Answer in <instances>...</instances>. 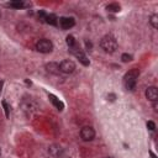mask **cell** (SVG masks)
Listing matches in <instances>:
<instances>
[{
  "label": "cell",
  "instance_id": "obj_1",
  "mask_svg": "<svg viewBox=\"0 0 158 158\" xmlns=\"http://www.w3.org/2000/svg\"><path fill=\"white\" fill-rule=\"evenodd\" d=\"M100 47L104 52L106 53H114L117 49V41L114 36L111 35H106L101 38L100 41Z\"/></svg>",
  "mask_w": 158,
  "mask_h": 158
},
{
  "label": "cell",
  "instance_id": "obj_2",
  "mask_svg": "<svg viewBox=\"0 0 158 158\" xmlns=\"http://www.w3.org/2000/svg\"><path fill=\"white\" fill-rule=\"evenodd\" d=\"M139 75V70L137 68H132L130 72L126 73L125 78H123V83L127 90H133L136 84H137V79Z\"/></svg>",
  "mask_w": 158,
  "mask_h": 158
},
{
  "label": "cell",
  "instance_id": "obj_3",
  "mask_svg": "<svg viewBox=\"0 0 158 158\" xmlns=\"http://www.w3.org/2000/svg\"><path fill=\"white\" fill-rule=\"evenodd\" d=\"M36 49L38 52H41V53H49L53 49V43L49 40H47V38H42V40L37 41Z\"/></svg>",
  "mask_w": 158,
  "mask_h": 158
},
{
  "label": "cell",
  "instance_id": "obj_4",
  "mask_svg": "<svg viewBox=\"0 0 158 158\" xmlns=\"http://www.w3.org/2000/svg\"><path fill=\"white\" fill-rule=\"evenodd\" d=\"M80 137H81V139L85 141V142L93 141V139L95 138V131H94V128L90 127V126H84V127H81V130H80Z\"/></svg>",
  "mask_w": 158,
  "mask_h": 158
},
{
  "label": "cell",
  "instance_id": "obj_5",
  "mask_svg": "<svg viewBox=\"0 0 158 158\" xmlns=\"http://www.w3.org/2000/svg\"><path fill=\"white\" fill-rule=\"evenodd\" d=\"M74 69H75V63L73 60L65 59V60H62L59 63V70L64 74H70L74 72Z\"/></svg>",
  "mask_w": 158,
  "mask_h": 158
},
{
  "label": "cell",
  "instance_id": "obj_6",
  "mask_svg": "<svg viewBox=\"0 0 158 158\" xmlns=\"http://www.w3.org/2000/svg\"><path fill=\"white\" fill-rule=\"evenodd\" d=\"M58 25L63 30H69V28H72L75 25V21H74L73 17H65V16H63V17H59L58 19Z\"/></svg>",
  "mask_w": 158,
  "mask_h": 158
},
{
  "label": "cell",
  "instance_id": "obj_7",
  "mask_svg": "<svg viewBox=\"0 0 158 158\" xmlns=\"http://www.w3.org/2000/svg\"><path fill=\"white\" fill-rule=\"evenodd\" d=\"M146 98L152 101V102H156L158 100V90L156 86H148L146 89Z\"/></svg>",
  "mask_w": 158,
  "mask_h": 158
},
{
  "label": "cell",
  "instance_id": "obj_8",
  "mask_svg": "<svg viewBox=\"0 0 158 158\" xmlns=\"http://www.w3.org/2000/svg\"><path fill=\"white\" fill-rule=\"evenodd\" d=\"M46 69L47 72H49L51 74H59V64L58 63H54V62H51V63H47L46 64Z\"/></svg>",
  "mask_w": 158,
  "mask_h": 158
},
{
  "label": "cell",
  "instance_id": "obj_9",
  "mask_svg": "<svg viewBox=\"0 0 158 158\" xmlns=\"http://www.w3.org/2000/svg\"><path fill=\"white\" fill-rule=\"evenodd\" d=\"M44 22H47V23H49V25H52V26H57V25H58V17H57L54 14H49V15L46 16Z\"/></svg>",
  "mask_w": 158,
  "mask_h": 158
},
{
  "label": "cell",
  "instance_id": "obj_10",
  "mask_svg": "<svg viewBox=\"0 0 158 158\" xmlns=\"http://www.w3.org/2000/svg\"><path fill=\"white\" fill-rule=\"evenodd\" d=\"M7 6L14 7V9H22V7L27 6V4H25L23 1H12V2H9Z\"/></svg>",
  "mask_w": 158,
  "mask_h": 158
},
{
  "label": "cell",
  "instance_id": "obj_11",
  "mask_svg": "<svg viewBox=\"0 0 158 158\" xmlns=\"http://www.w3.org/2000/svg\"><path fill=\"white\" fill-rule=\"evenodd\" d=\"M49 99H51V101L54 104V106H56L58 110H62V109H63V102H62V101H59L54 95H52V94H51V95H49Z\"/></svg>",
  "mask_w": 158,
  "mask_h": 158
},
{
  "label": "cell",
  "instance_id": "obj_12",
  "mask_svg": "<svg viewBox=\"0 0 158 158\" xmlns=\"http://www.w3.org/2000/svg\"><path fill=\"white\" fill-rule=\"evenodd\" d=\"M67 44H68L69 49H70V48H73L74 46H77V44H78V43H77V41H75V38H74V36H72V35L67 36Z\"/></svg>",
  "mask_w": 158,
  "mask_h": 158
},
{
  "label": "cell",
  "instance_id": "obj_13",
  "mask_svg": "<svg viewBox=\"0 0 158 158\" xmlns=\"http://www.w3.org/2000/svg\"><path fill=\"white\" fill-rule=\"evenodd\" d=\"M106 9H107V11H110V12H118L121 7H120L118 4H109V5L106 6Z\"/></svg>",
  "mask_w": 158,
  "mask_h": 158
},
{
  "label": "cell",
  "instance_id": "obj_14",
  "mask_svg": "<svg viewBox=\"0 0 158 158\" xmlns=\"http://www.w3.org/2000/svg\"><path fill=\"white\" fill-rule=\"evenodd\" d=\"M149 23H151V26H152L153 28H157V27H158V15L153 14V15L151 16V19H149Z\"/></svg>",
  "mask_w": 158,
  "mask_h": 158
},
{
  "label": "cell",
  "instance_id": "obj_15",
  "mask_svg": "<svg viewBox=\"0 0 158 158\" xmlns=\"http://www.w3.org/2000/svg\"><path fill=\"white\" fill-rule=\"evenodd\" d=\"M56 157H57V158H72L70 154H69L67 151H63V149H60Z\"/></svg>",
  "mask_w": 158,
  "mask_h": 158
},
{
  "label": "cell",
  "instance_id": "obj_16",
  "mask_svg": "<svg viewBox=\"0 0 158 158\" xmlns=\"http://www.w3.org/2000/svg\"><path fill=\"white\" fill-rule=\"evenodd\" d=\"M60 151V147H58V146H51V148H49V153L52 154V156H57L58 154V152Z\"/></svg>",
  "mask_w": 158,
  "mask_h": 158
},
{
  "label": "cell",
  "instance_id": "obj_17",
  "mask_svg": "<svg viewBox=\"0 0 158 158\" xmlns=\"http://www.w3.org/2000/svg\"><path fill=\"white\" fill-rule=\"evenodd\" d=\"M121 59H122V62L127 63V62H131V60H132V56H131V54H127V53H123V54L121 56Z\"/></svg>",
  "mask_w": 158,
  "mask_h": 158
},
{
  "label": "cell",
  "instance_id": "obj_18",
  "mask_svg": "<svg viewBox=\"0 0 158 158\" xmlns=\"http://www.w3.org/2000/svg\"><path fill=\"white\" fill-rule=\"evenodd\" d=\"M147 127H148L151 131H154V130H156V123H154L153 121H148V122H147Z\"/></svg>",
  "mask_w": 158,
  "mask_h": 158
},
{
  "label": "cell",
  "instance_id": "obj_19",
  "mask_svg": "<svg viewBox=\"0 0 158 158\" xmlns=\"http://www.w3.org/2000/svg\"><path fill=\"white\" fill-rule=\"evenodd\" d=\"M2 106L5 107V115H6V117H9V115H10V112H9V106H7V104H6L5 101H2Z\"/></svg>",
  "mask_w": 158,
  "mask_h": 158
},
{
  "label": "cell",
  "instance_id": "obj_20",
  "mask_svg": "<svg viewBox=\"0 0 158 158\" xmlns=\"http://www.w3.org/2000/svg\"><path fill=\"white\" fill-rule=\"evenodd\" d=\"M115 98H116V96H115V94H110V95H107V99H109L110 101H114V100H115Z\"/></svg>",
  "mask_w": 158,
  "mask_h": 158
},
{
  "label": "cell",
  "instance_id": "obj_21",
  "mask_svg": "<svg viewBox=\"0 0 158 158\" xmlns=\"http://www.w3.org/2000/svg\"><path fill=\"white\" fill-rule=\"evenodd\" d=\"M2 84H4V81H0V93H1V88H2Z\"/></svg>",
  "mask_w": 158,
  "mask_h": 158
},
{
  "label": "cell",
  "instance_id": "obj_22",
  "mask_svg": "<svg viewBox=\"0 0 158 158\" xmlns=\"http://www.w3.org/2000/svg\"><path fill=\"white\" fill-rule=\"evenodd\" d=\"M152 158H156V157H154V154H153V153H152Z\"/></svg>",
  "mask_w": 158,
  "mask_h": 158
},
{
  "label": "cell",
  "instance_id": "obj_23",
  "mask_svg": "<svg viewBox=\"0 0 158 158\" xmlns=\"http://www.w3.org/2000/svg\"><path fill=\"white\" fill-rule=\"evenodd\" d=\"M0 154H1V149H0Z\"/></svg>",
  "mask_w": 158,
  "mask_h": 158
},
{
  "label": "cell",
  "instance_id": "obj_24",
  "mask_svg": "<svg viewBox=\"0 0 158 158\" xmlns=\"http://www.w3.org/2000/svg\"><path fill=\"white\" fill-rule=\"evenodd\" d=\"M107 158H111V157H107Z\"/></svg>",
  "mask_w": 158,
  "mask_h": 158
}]
</instances>
